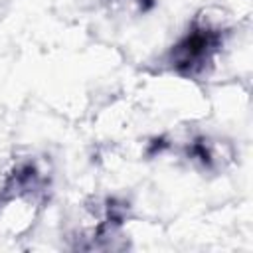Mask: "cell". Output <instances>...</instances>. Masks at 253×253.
<instances>
[{
    "label": "cell",
    "instance_id": "obj_1",
    "mask_svg": "<svg viewBox=\"0 0 253 253\" xmlns=\"http://www.w3.org/2000/svg\"><path fill=\"white\" fill-rule=\"evenodd\" d=\"M231 28L233 18L221 6L202 8L194 16L188 32L170 47V69L186 79L208 77L221 57V49Z\"/></svg>",
    "mask_w": 253,
    "mask_h": 253
}]
</instances>
